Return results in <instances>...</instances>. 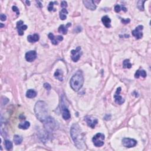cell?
Here are the masks:
<instances>
[{"label": "cell", "instance_id": "obj_14", "mask_svg": "<svg viewBox=\"0 0 151 151\" xmlns=\"http://www.w3.org/2000/svg\"><path fill=\"white\" fill-rule=\"evenodd\" d=\"M17 28L19 35H23L24 34V31L26 30L27 28V25H24V22L20 20L17 23Z\"/></svg>", "mask_w": 151, "mask_h": 151}, {"label": "cell", "instance_id": "obj_1", "mask_svg": "<svg viewBox=\"0 0 151 151\" xmlns=\"http://www.w3.org/2000/svg\"><path fill=\"white\" fill-rule=\"evenodd\" d=\"M70 134L75 145L77 148L83 149L84 148L85 143L83 134L79 125L74 123L72 125L70 129Z\"/></svg>", "mask_w": 151, "mask_h": 151}, {"label": "cell", "instance_id": "obj_18", "mask_svg": "<svg viewBox=\"0 0 151 151\" xmlns=\"http://www.w3.org/2000/svg\"><path fill=\"white\" fill-rule=\"evenodd\" d=\"M101 21H102L103 25H105L106 28H110L111 27V20L108 16L105 15L102 18H101Z\"/></svg>", "mask_w": 151, "mask_h": 151}, {"label": "cell", "instance_id": "obj_24", "mask_svg": "<svg viewBox=\"0 0 151 151\" xmlns=\"http://www.w3.org/2000/svg\"><path fill=\"white\" fill-rule=\"evenodd\" d=\"M14 142L15 145H20L23 142V138L19 135H15L14 136Z\"/></svg>", "mask_w": 151, "mask_h": 151}, {"label": "cell", "instance_id": "obj_10", "mask_svg": "<svg viewBox=\"0 0 151 151\" xmlns=\"http://www.w3.org/2000/svg\"><path fill=\"white\" fill-rule=\"evenodd\" d=\"M84 120L85 121L87 122V125L89 127H91L92 129H93L95 127L96 125L98 124V120L96 118L92 117L91 116H87L84 117Z\"/></svg>", "mask_w": 151, "mask_h": 151}, {"label": "cell", "instance_id": "obj_32", "mask_svg": "<svg viewBox=\"0 0 151 151\" xmlns=\"http://www.w3.org/2000/svg\"><path fill=\"white\" fill-rule=\"evenodd\" d=\"M12 9H13V11H15L17 13V15H20V11H19L18 8L16 6H13V7H12Z\"/></svg>", "mask_w": 151, "mask_h": 151}, {"label": "cell", "instance_id": "obj_5", "mask_svg": "<svg viewBox=\"0 0 151 151\" xmlns=\"http://www.w3.org/2000/svg\"><path fill=\"white\" fill-rule=\"evenodd\" d=\"M61 110L62 112V116L64 120H67L70 119L71 117L70 111L68 110L67 106L66 105L64 99H62L61 103Z\"/></svg>", "mask_w": 151, "mask_h": 151}, {"label": "cell", "instance_id": "obj_29", "mask_svg": "<svg viewBox=\"0 0 151 151\" xmlns=\"http://www.w3.org/2000/svg\"><path fill=\"white\" fill-rule=\"evenodd\" d=\"M121 21L123 24H128L131 22V20H130L129 18H122Z\"/></svg>", "mask_w": 151, "mask_h": 151}, {"label": "cell", "instance_id": "obj_4", "mask_svg": "<svg viewBox=\"0 0 151 151\" xmlns=\"http://www.w3.org/2000/svg\"><path fill=\"white\" fill-rule=\"evenodd\" d=\"M105 139V136L104 134L101 133H97L92 139L94 145L96 147H101L104 145V140Z\"/></svg>", "mask_w": 151, "mask_h": 151}, {"label": "cell", "instance_id": "obj_19", "mask_svg": "<svg viewBox=\"0 0 151 151\" xmlns=\"http://www.w3.org/2000/svg\"><path fill=\"white\" fill-rule=\"evenodd\" d=\"M54 77H55L56 79L58 80L59 81L62 82L63 80V72H62V70L60 69L56 70V72L54 73Z\"/></svg>", "mask_w": 151, "mask_h": 151}, {"label": "cell", "instance_id": "obj_17", "mask_svg": "<svg viewBox=\"0 0 151 151\" xmlns=\"http://www.w3.org/2000/svg\"><path fill=\"white\" fill-rule=\"evenodd\" d=\"M40 36L38 34H34L33 35H29L27 37V40L30 42H35L39 40Z\"/></svg>", "mask_w": 151, "mask_h": 151}, {"label": "cell", "instance_id": "obj_7", "mask_svg": "<svg viewBox=\"0 0 151 151\" xmlns=\"http://www.w3.org/2000/svg\"><path fill=\"white\" fill-rule=\"evenodd\" d=\"M71 54H72V56H71L72 60L74 62H77L79 60L82 54V52L81 51V47H77L76 50H72L71 51Z\"/></svg>", "mask_w": 151, "mask_h": 151}, {"label": "cell", "instance_id": "obj_25", "mask_svg": "<svg viewBox=\"0 0 151 151\" xmlns=\"http://www.w3.org/2000/svg\"><path fill=\"white\" fill-rule=\"evenodd\" d=\"M123 67L124 68H131L132 67V64L130 62L129 59H126L123 62Z\"/></svg>", "mask_w": 151, "mask_h": 151}, {"label": "cell", "instance_id": "obj_27", "mask_svg": "<svg viewBox=\"0 0 151 151\" xmlns=\"http://www.w3.org/2000/svg\"><path fill=\"white\" fill-rule=\"evenodd\" d=\"M5 145H6V148L7 150H9L13 148V143L12 142L8 140L5 141Z\"/></svg>", "mask_w": 151, "mask_h": 151}, {"label": "cell", "instance_id": "obj_33", "mask_svg": "<svg viewBox=\"0 0 151 151\" xmlns=\"http://www.w3.org/2000/svg\"><path fill=\"white\" fill-rule=\"evenodd\" d=\"M61 7H63V8H66V7H67V2L64 1H61Z\"/></svg>", "mask_w": 151, "mask_h": 151}, {"label": "cell", "instance_id": "obj_31", "mask_svg": "<svg viewBox=\"0 0 151 151\" xmlns=\"http://www.w3.org/2000/svg\"><path fill=\"white\" fill-rule=\"evenodd\" d=\"M44 87L46 90H50L51 89V85L49 83H46L44 84Z\"/></svg>", "mask_w": 151, "mask_h": 151}, {"label": "cell", "instance_id": "obj_6", "mask_svg": "<svg viewBox=\"0 0 151 151\" xmlns=\"http://www.w3.org/2000/svg\"><path fill=\"white\" fill-rule=\"evenodd\" d=\"M44 126L48 130V131H53L56 127V123L55 120L53 119V117H48L45 120Z\"/></svg>", "mask_w": 151, "mask_h": 151}, {"label": "cell", "instance_id": "obj_30", "mask_svg": "<svg viewBox=\"0 0 151 151\" xmlns=\"http://www.w3.org/2000/svg\"><path fill=\"white\" fill-rule=\"evenodd\" d=\"M122 7H121V6H120L119 5H116V6H115V11L116 13H119L120 10L122 9Z\"/></svg>", "mask_w": 151, "mask_h": 151}, {"label": "cell", "instance_id": "obj_26", "mask_svg": "<svg viewBox=\"0 0 151 151\" xmlns=\"http://www.w3.org/2000/svg\"><path fill=\"white\" fill-rule=\"evenodd\" d=\"M146 1H138L137 2V8H138L140 11H144V3Z\"/></svg>", "mask_w": 151, "mask_h": 151}, {"label": "cell", "instance_id": "obj_20", "mask_svg": "<svg viewBox=\"0 0 151 151\" xmlns=\"http://www.w3.org/2000/svg\"><path fill=\"white\" fill-rule=\"evenodd\" d=\"M139 77H142L145 78L146 77V73L144 70H139L136 72L134 74V77L136 79H138Z\"/></svg>", "mask_w": 151, "mask_h": 151}, {"label": "cell", "instance_id": "obj_22", "mask_svg": "<svg viewBox=\"0 0 151 151\" xmlns=\"http://www.w3.org/2000/svg\"><path fill=\"white\" fill-rule=\"evenodd\" d=\"M68 14V11L66 8H63L60 11L59 13V15H60V18L61 20H64L67 18V14Z\"/></svg>", "mask_w": 151, "mask_h": 151}, {"label": "cell", "instance_id": "obj_16", "mask_svg": "<svg viewBox=\"0 0 151 151\" xmlns=\"http://www.w3.org/2000/svg\"><path fill=\"white\" fill-rule=\"evenodd\" d=\"M72 25V24L68 23L67 24V25H61L58 28V32L60 33H62L63 34H66L68 31V28Z\"/></svg>", "mask_w": 151, "mask_h": 151}, {"label": "cell", "instance_id": "obj_2", "mask_svg": "<svg viewBox=\"0 0 151 151\" xmlns=\"http://www.w3.org/2000/svg\"><path fill=\"white\" fill-rule=\"evenodd\" d=\"M34 112L37 119L42 122H44L48 117L47 106L43 101H37L35 105Z\"/></svg>", "mask_w": 151, "mask_h": 151}, {"label": "cell", "instance_id": "obj_21", "mask_svg": "<svg viewBox=\"0 0 151 151\" xmlns=\"http://www.w3.org/2000/svg\"><path fill=\"white\" fill-rule=\"evenodd\" d=\"M37 96V92L33 89L28 90L26 93V97L28 98H34Z\"/></svg>", "mask_w": 151, "mask_h": 151}, {"label": "cell", "instance_id": "obj_28", "mask_svg": "<svg viewBox=\"0 0 151 151\" xmlns=\"http://www.w3.org/2000/svg\"><path fill=\"white\" fill-rule=\"evenodd\" d=\"M55 3V2H50V3H49V5H48V10L49 11H53V6H54V4Z\"/></svg>", "mask_w": 151, "mask_h": 151}, {"label": "cell", "instance_id": "obj_34", "mask_svg": "<svg viewBox=\"0 0 151 151\" xmlns=\"http://www.w3.org/2000/svg\"><path fill=\"white\" fill-rule=\"evenodd\" d=\"M1 17V20L2 21H6V19H7V16L4 14H1V17Z\"/></svg>", "mask_w": 151, "mask_h": 151}, {"label": "cell", "instance_id": "obj_13", "mask_svg": "<svg viewBox=\"0 0 151 151\" xmlns=\"http://www.w3.org/2000/svg\"><path fill=\"white\" fill-rule=\"evenodd\" d=\"M25 57L26 60L28 62H32L37 58V52L34 50H31L26 53Z\"/></svg>", "mask_w": 151, "mask_h": 151}, {"label": "cell", "instance_id": "obj_9", "mask_svg": "<svg viewBox=\"0 0 151 151\" xmlns=\"http://www.w3.org/2000/svg\"><path fill=\"white\" fill-rule=\"evenodd\" d=\"M143 29V25H139L136 27L135 29L132 31V34L136 39H141L143 36L142 30Z\"/></svg>", "mask_w": 151, "mask_h": 151}, {"label": "cell", "instance_id": "obj_8", "mask_svg": "<svg viewBox=\"0 0 151 151\" xmlns=\"http://www.w3.org/2000/svg\"><path fill=\"white\" fill-rule=\"evenodd\" d=\"M122 144L126 148H132L136 146L137 141L133 139L125 138L122 139Z\"/></svg>", "mask_w": 151, "mask_h": 151}, {"label": "cell", "instance_id": "obj_11", "mask_svg": "<svg viewBox=\"0 0 151 151\" xmlns=\"http://www.w3.org/2000/svg\"><path fill=\"white\" fill-rule=\"evenodd\" d=\"M120 92H121V87H118L116 90V91L115 92L114 95L115 101L118 105H121L125 102V100L122 98V97L120 96Z\"/></svg>", "mask_w": 151, "mask_h": 151}, {"label": "cell", "instance_id": "obj_23", "mask_svg": "<svg viewBox=\"0 0 151 151\" xmlns=\"http://www.w3.org/2000/svg\"><path fill=\"white\" fill-rule=\"evenodd\" d=\"M30 126V123L29 122H27L26 121L24 123H20L18 125V127L20 129H24V130H25V129H27L29 128V127Z\"/></svg>", "mask_w": 151, "mask_h": 151}, {"label": "cell", "instance_id": "obj_36", "mask_svg": "<svg viewBox=\"0 0 151 151\" xmlns=\"http://www.w3.org/2000/svg\"><path fill=\"white\" fill-rule=\"evenodd\" d=\"M1 24V28L4 26V25L2 24V23H1V24Z\"/></svg>", "mask_w": 151, "mask_h": 151}, {"label": "cell", "instance_id": "obj_15", "mask_svg": "<svg viewBox=\"0 0 151 151\" xmlns=\"http://www.w3.org/2000/svg\"><path fill=\"white\" fill-rule=\"evenodd\" d=\"M83 2L84 6L86 7L87 9H90V10L94 11L96 9V6L95 4H94V1H92V0H90V1L85 0V1H83Z\"/></svg>", "mask_w": 151, "mask_h": 151}, {"label": "cell", "instance_id": "obj_12", "mask_svg": "<svg viewBox=\"0 0 151 151\" xmlns=\"http://www.w3.org/2000/svg\"><path fill=\"white\" fill-rule=\"evenodd\" d=\"M48 37L49 38V39L51 40V43L54 45H57L59 42H60L61 41H63V37L61 36V35H57V36H54L53 33H50Z\"/></svg>", "mask_w": 151, "mask_h": 151}, {"label": "cell", "instance_id": "obj_35", "mask_svg": "<svg viewBox=\"0 0 151 151\" xmlns=\"http://www.w3.org/2000/svg\"><path fill=\"white\" fill-rule=\"evenodd\" d=\"M26 3H27V6H30V1H25Z\"/></svg>", "mask_w": 151, "mask_h": 151}, {"label": "cell", "instance_id": "obj_3", "mask_svg": "<svg viewBox=\"0 0 151 151\" xmlns=\"http://www.w3.org/2000/svg\"><path fill=\"white\" fill-rule=\"evenodd\" d=\"M84 83V77L82 72L79 70L71 78L70 84L73 90L78 91L82 88Z\"/></svg>", "mask_w": 151, "mask_h": 151}]
</instances>
